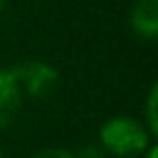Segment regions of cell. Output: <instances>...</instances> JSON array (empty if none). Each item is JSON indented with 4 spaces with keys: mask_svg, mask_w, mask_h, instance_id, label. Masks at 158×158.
Wrapping results in <instances>:
<instances>
[{
    "mask_svg": "<svg viewBox=\"0 0 158 158\" xmlns=\"http://www.w3.org/2000/svg\"><path fill=\"white\" fill-rule=\"evenodd\" d=\"M128 21L137 37L153 40L158 35V0H135Z\"/></svg>",
    "mask_w": 158,
    "mask_h": 158,
    "instance_id": "obj_4",
    "label": "cell"
},
{
    "mask_svg": "<svg viewBox=\"0 0 158 158\" xmlns=\"http://www.w3.org/2000/svg\"><path fill=\"white\" fill-rule=\"evenodd\" d=\"M21 93L12 68H0V128H7L21 109Z\"/></svg>",
    "mask_w": 158,
    "mask_h": 158,
    "instance_id": "obj_3",
    "label": "cell"
},
{
    "mask_svg": "<svg viewBox=\"0 0 158 158\" xmlns=\"http://www.w3.org/2000/svg\"><path fill=\"white\" fill-rule=\"evenodd\" d=\"M16 77L21 93L30 95V98H47L56 91L60 81L58 70L47 60H23V63L12 68Z\"/></svg>",
    "mask_w": 158,
    "mask_h": 158,
    "instance_id": "obj_2",
    "label": "cell"
},
{
    "mask_svg": "<svg viewBox=\"0 0 158 158\" xmlns=\"http://www.w3.org/2000/svg\"><path fill=\"white\" fill-rule=\"evenodd\" d=\"M147 158H158V149L153 147V144H149V149H147Z\"/></svg>",
    "mask_w": 158,
    "mask_h": 158,
    "instance_id": "obj_8",
    "label": "cell"
},
{
    "mask_svg": "<svg viewBox=\"0 0 158 158\" xmlns=\"http://www.w3.org/2000/svg\"><path fill=\"white\" fill-rule=\"evenodd\" d=\"M33 158H74L70 149H63V147H49V149H42L37 151Z\"/></svg>",
    "mask_w": 158,
    "mask_h": 158,
    "instance_id": "obj_7",
    "label": "cell"
},
{
    "mask_svg": "<svg viewBox=\"0 0 158 158\" xmlns=\"http://www.w3.org/2000/svg\"><path fill=\"white\" fill-rule=\"evenodd\" d=\"M74 158H107L105 149L100 147V142H89L84 147H79L77 151H72Z\"/></svg>",
    "mask_w": 158,
    "mask_h": 158,
    "instance_id": "obj_6",
    "label": "cell"
},
{
    "mask_svg": "<svg viewBox=\"0 0 158 158\" xmlns=\"http://www.w3.org/2000/svg\"><path fill=\"white\" fill-rule=\"evenodd\" d=\"M151 144V133L130 116H114L100 128V147L105 153H112L118 158H133L144 153Z\"/></svg>",
    "mask_w": 158,
    "mask_h": 158,
    "instance_id": "obj_1",
    "label": "cell"
},
{
    "mask_svg": "<svg viewBox=\"0 0 158 158\" xmlns=\"http://www.w3.org/2000/svg\"><path fill=\"white\" fill-rule=\"evenodd\" d=\"M156 109H158V86H151L149 98H147V130H149L151 135L158 133V116H156Z\"/></svg>",
    "mask_w": 158,
    "mask_h": 158,
    "instance_id": "obj_5",
    "label": "cell"
},
{
    "mask_svg": "<svg viewBox=\"0 0 158 158\" xmlns=\"http://www.w3.org/2000/svg\"><path fill=\"white\" fill-rule=\"evenodd\" d=\"M5 10V0H0V12Z\"/></svg>",
    "mask_w": 158,
    "mask_h": 158,
    "instance_id": "obj_9",
    "label": "cell"
},
{
    "mask_svg": "<svg viewBox=\"0 0 158 158\" xmlns=\"http://www.w3.org/2000/svg\"><path fill=\"white\" fill-rule=\"evenodd\" d=\"M0 158H5V156H2V151H0Z\"/></svg>",
    "mask_w": 158,
    "mask_h": 158,
    "instance_id": "obj_10",
    "label": "cell"
}]
</instances>
